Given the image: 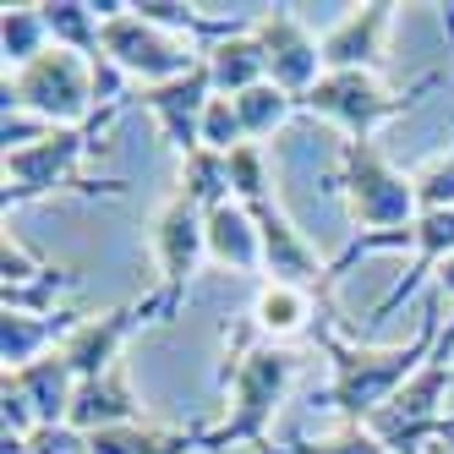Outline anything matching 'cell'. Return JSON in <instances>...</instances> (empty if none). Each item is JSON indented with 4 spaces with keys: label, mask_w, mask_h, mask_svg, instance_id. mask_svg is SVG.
<instances>
[{
    "label": "cell",
    "mask_w": 454,
    "mask_h": 454,
    "mask_svg": "<svg viewBox=\"0 0 454 454\" xmlns=\"http://www.w3.org/2000/svg\"><path fill=\"white\" fill-rule=\"evenodd\" d=\"M438 312H443V296L427 290L416 334L400 340V345H367V340H350L340 323H323L317 345H323V356H329V367H334L329 388H323V405H329L340 421H356V427H367L372 416H383L400 400V388L421 372V362L433 356V345L443 334Z\"/></svg>",
    "instance_id": "obj_1"
},
{
    "label": "cell",
    "mask_w": 454,
    "mask_h": 454,
    "mask_svg": "<svg viewBox=\"0 0 454 454\" xmlns=\"http://www.w3.org/2000/svg\"><path fill=\"white\" fill-rule=\"evenodd\" d=\"M301 372V356L290 345H274L263 340L247 323V329L231 340L219 362V388H224V416L214 427H203V454H219V449H241V443H263L274 416L290 395V383Z\"/></svg>",
    "instance_id": "obj_2"
},
{
    "label": "cell",
    "mask_w": 454,
    "mask_h": 454,
    "mask_svg": "<svg viewBox=\"0 0 454 454\" xmlns=\"http://www.w3.org/2000/svg\"><path fill=\"white\" fill-rule=\"evenodd\" d=\"M334 192L356 224V236H400L416 224L421 203L405 170L388 165L378 143H345L334 148Z\"/></svg>",
    "instance_id": "obj_3"
},
{
    "label": "cell",
    "mask_w": 454,
    "mask_h": 454,
    "mask_svg": "<svg viewBox=\"0 0 454 454\" xmlns=\"http://www.w3.org/2000/svg\"><path fill=\"white\" fill-rule=\"evenodd\" d=\"M115 110H105L93 126H82V132H50L44 143H27V148H12L0 153V181H6V208H27V203H44L55 198V192H121V181H82V159L93 153V143H99L110 132Z\"/></svg>",
    "instance_id": "obj_4"
},
{
    "label": "cell",
    "mask_w": 454,
    "mask_h": 454,
    "mask_svg": "<svg viewBox=\"0 0 454 454\" xmlns=\"http://www.w3.org/2000/svg\"><path fill=\"white\" fill-rule=\"evenodd\" d=\"M433 82H438V77H421L416 88L395 93L378 72H323V82L301 99V115H317V121L340 126L345 143H372L378 126L400 121Z\"/></svg>",
    "instance_id": "obj_5"
},
{
    "label": "cell",
    "mask_w": 454,
    "mask_h": 454,
    "mask_svg": "<svg viewBox=\"0 0 454 454\" xmlns=\"http://www.w3.org/2000/svg\"><path fill=\"white\" fill-rule=\"evenodd\" d=\"M99 50L105 60L126 77V82H137V88H159V82H176L186 77L192 67L203 60V50L170 34V27H159L137 12V0H126V6L115 17H105V34H99Z\"/></svg>",
    "instance_id": "obj_6"
},
{
    "label": "cell",
    "mask_w": 454,
    "mask_h": 454,
    "mask_svg": "<svg viewBox=\"0 0 454 454\" xmlns=\"http://www.w3.org/2000/svg\"><path fill=\"white\" fill-rule=\"evenodd\" d=\"M153 263H159L153 301L165 307V323H170L181 312L186 285L208 263V214L192 198H181V192H170V198L159 203V214H153Z\"/></svg>",
    "instance_id": "obj_7"
},
{
    "label": "cell",
    "mask_w": 454,
    "mask_h": 454,
    "mask_svg": "<svg viewBox=\"0 0 454 454\" xmlns=\"http://www.w3.org/2000/svg\"><path fill=\"white\" fill-rule=\"evenodd\" d=\"M252 34L269 55V82L285 88L290 99H307V93L323 82V39L301 22V6H257L252 17Z\"/></svg>",
    "instance_id": "obj_8"
},
{
    "label": "cell",
    "mask_w": 454,
    "mask_h": 454,
    "mask_svg": "<svg viewBox=\"0 0 454 454\" xmlns=\"http://www.w3.org/2000/svg\"><path fill=\"white\" fill-rule=\"evenodd\" d=\"M143 323H165V307L153 301V290L137 296V301H121V307L77 317L67 329V340H60V356H67V367L77 378H99V372L121 367V350H126V340H132Z\"/></svg>",
    "instance_id": "obj_9"
},
{
    "label": "cell",
    "mask_w": 454,
    "mask_h": 454,
    "mask_svg": "<svg viewBox=\"0 0 454 454\" xmlns=\"http://www.w3.org/2000/svg\"><path fill=\"white\" fill-rule=\"evenodd\" d=\"M252 219H257V236H263V279H290L323 296V285L334 279V263L301 236L290 208L279 198H263V203H252Z\"/></svg>",
    "instance_id": "obj_10"
},
{
    "label": "cell",
    "mask_w": 454,
    "mask_h": 454,
    "mask_svg": "<svg viewBox=\"0 0 454 454\" xmlns=\"http://www.w3.org/2000/svg\"><path fill=\"white\" fill-rule=\"evenodd\" d=\"M137 99H143V110L153 115V126H159V137H165L181 159L186 153H198V132H203V110H208V99H214V77H208V67L198 60L186 77H176V82H159V88H137Z\"/></svg>",
    "instance_id": "obj_11"
},
{
    "label": "cell",
    "mask_w": 454,
    "mask_h": 454,
    "mask_svg": "<svg viewBox=\"0 0 454 454\" xmlns=\"http://www.w3.org/2000/svg\"><path fill=\"white\" fill-rule=\"evenodd\" d=\"M395 12L388 0H367V6H340L334 27L323 34V67L329 72H378L388 27H395Z\"/></svg>",
    "instance_id": "obj_12"
},
{
    "label": "cell",
    "mask_w": 454,
    "mask_h": 454,
    "mask_svg": "<svg viewBox=\"0 0 454 454\" xmlns=\"http://www.w3.org/2000/svg\"><path fill=\"white\" fill-rule=\"evenodd\" d=\"M132 421H148V411H143V395H137L132 367H126V362L99 372V378H77L67 427L93 438V433H110V427H132Z\"/></svg>",
    "instance_id": "obj_13"
},
{
    "label": "cell",
    "mask_w": 454,
    "mask_h": 454,
    "mask_svg": "<svg viewBox=\"0 0 454 454\" xmlns=\"http://www.w3.org/2000/svg\"><path fill=\"white\" fill-rule=\"evenodd\" d=\"M317 317H329V312H323V296H317V290L290 285V279H257L247 323H252V329L263 334V340L290 345V340L307 334V329H323Z\"/></svg>",
    "instance_id": "obj_14"
},
{
    "label": "cell",
    "mask_w": 454,
    "mask_h": 454,
    "mask_svg": "<svg viewBox=\"0 0 454 454\" xmlns=\"http://www.w3.org/2000/svg\"><path fill=\"white\" fill-rule=\"evenodd\" d=\"M208 263L241 279H263V236H257V219L241 203H219L208 208Z\"/></svg>",
    "instance_id": "obj_15"
},
{
    "label": "cell",
    "mask_w": 454,
    "mask_h": 454,
    "mask_svg": "<svg viewBox=\"0 0 454 454\" xmlns=\"http://www.w3.org/2000/svg\"><path fill=\"white\" fill-rule=\"evenodd\" d=\"M0 383H12L17 395L34 405L39 427H67V411H72V395H77V372L67 367L60 350H50L44 362L22 367V372H0Z\"/></svg>",
    "instance_id": "obj_16"
},
{
    "label": "cell",
    "mask_w": 454,
    "mask_h": 454,
    "mask_svg": "<svg viewBox=\"0 0 454 454\" xmlns=\"http://www.w3.org/2000/svg\"><path fill=\"white\" fill-rule=\"evenodd\" d=\"M72 323H77L72 312H60V317H39V312H0V367H6V372H22V367L44 362L50 350H60V340H67Z\"/></svg>",
    "instance_id": "obj_17"
},
{
    "label": "cell",
    "mask_w": 454,
    "mask_h": 454,
    "mask_svg": "<svg viewBox=\"0 0 454 454\" xmlns=\"http://www.w3.org/2000/svg\"><path fill=\"white\" fill-rule=\"evenodd\" d=\"M126 0H39L44 27H50V44L60 50H77L88 60H99V34H105V17H115Z\"/></svg>",
    "instance_id": "obj_18"
},
{
    "label": "cell",
    "mask_w": 454,
    "mask_h": 454,
    "mask_svg": "<svg viewBox=\"0 0 454 454\" xmlns=\"http://www.w3.org/2000/svg\"><path fill=\"white\" fill-rule=\"evenodd\" d=\"M203 67H208V77H214V93H224V99H236V93L269 82V55H263V44H257L252 27H241V34L208 44Z\"/></svg>",
    "instance_id": "obj_19"
},
{
    "label": "cell",
    "mask_w": 454,
    "mask_h": 454,
    "mask_svg": "<svg viewBox=\"0 0 454 454\" xmlns=\"http://www.w3.org/2000/svg\"><path fill=\"white\" fill-rule=\"evenodd\" d=\"M176 192H181V198H192L203 214L219 208V203H236V198H231V153H208V148L186 153V159H181Z\"/></svg>",
    "instance_id": "obj_20"
},
{
    "label": "cell",
    "mask_w": 454,
    "mask_h": 454,
    "mask_svg": "<svg viewBox=\"0 0 454 454\" xmlns=\"http://www.w3.org/2000/svg\"><path fill=\"white\" fill-rule=\"evenodd\" d=\"M0 50H6V72H22L50 50V27H44V12L39 6H6L0 12Z\"/></svg>",
    "instance_id": "obj_21"
},
{
    "label": "cell",
    "mask_w": 454,
    "mask_h": 454,
    "mask_svg": "<svg viewBox=\"0 0 454 454\" xmlns=\"http://www.w3.org/2000/svg\"><path fill=\"white\" fill-rule=\"evenodd\" d=\"M236 110H241V126H247V143H263V137L279 132V126H290L301 115V105L274 82H257V88L236 93Z\"/></svg>",
    "instance_id": "obj_22"
},
{
    "label": "cell",
    "mask_w": 454,
    "mask_h": 454,
    "mask_svg": "<svg viewBox=\"0 0 454 454\" xmlns=\"http://www.w3.org/2000/svg\"><path fill=\"white\" fill-rule=\"evenodd\" d=\"M231 198L241 208L263 203V198H279V192H274V165H269V148L263 143H241L231 153Z\"/></svg>",
    "instance_id": "obj_23"
},
{
    "label": "cell",
    "mask_w": 454,
    "mask_h": 454,
    "mask_svg": "<svg viewBox=\"0 0 454 454\" xmlns=\"http://www.w3.org/2000/svg\"><path fill=\"white\" fill-rule=\"evenodd\" d=\"M50 269H55V263H50L44 252L27 247L22 231H6V236H0V296H17V290L39 285Z\"/></svg>",
    "instance_id": "obj_24"
},
{
    "label": "cell",
    "mask_w": 454,
    "mask_h": 454,
    "mask_svg": "<svg viewBox=\"0 0 454 454\" xmlns=\"http://www.w3.org/2000/svg\"><path fill=\"white\" fill-rule=\"evenodd\" d=\"M279 454H395L372 427H356V421H340L334 433H317V438H296L285 443Z\"/></svg>",
    "instance_id": "obj_25"
},
{
    "label": "cell",
    "mask_w": 454,
    "mask_h": 454,
    "mask_svg": "<svg viewBox=\"0 0 454 454\" xmlns=\"http://www.w3.org/2000/svg\"><path fill=\"white\" fill-rule=\"evenodd\" d=\"M411 186L421 208H454V148H438L421 159L411 170Z\"/></svg>",
    "instance_id": "obj_26"
},
{
    "label": "cell",
    "mask_w": 454,
    "mask_h": 454,
    "mask_svg": "<svg viewBox=\"0 0 454 454\" xmlns=\"http://www.w3.org/2000/svg\"><path fill=\"white\" fill-rule=\"evenodd\" d=\"M247 143V126H241V110L236 99H224V93H214L208 110H203V132H198V148L208 153H236Z\"/></svg>",
    "instance_id": "obj_27"
},
{
    "label": "cell",
    "mask_w": 454,
    "mask_h": 454,
    "mask_svg": "<svg viewBox=\"0 0 454 454\" xmlns=\"http://www.w3.org/2000/svg\"><path fill=\"white\" fill-rule=\"evenodd\" d=\"M27 449L34 454H93L88 433H77V427H39L34 438H27Z\"/></svg>",
    "instance_id": "obj_28"
},
{
    "label": "cell",
    "mask_w": 454,
    "mask_h": 454,
    "mask_svg": "<svg viewBox=\"0 0 454 454\" xmlns=\"http://www.w3.org/2000/svg\"><path fill=\"white\" fill-rule=\"evenodd\" d=\"M433 290H438V296H443V307H454V257H449V263L433 274Z\"/></svg>",
    "instance_id": "obj_29"
}]
</instances>
